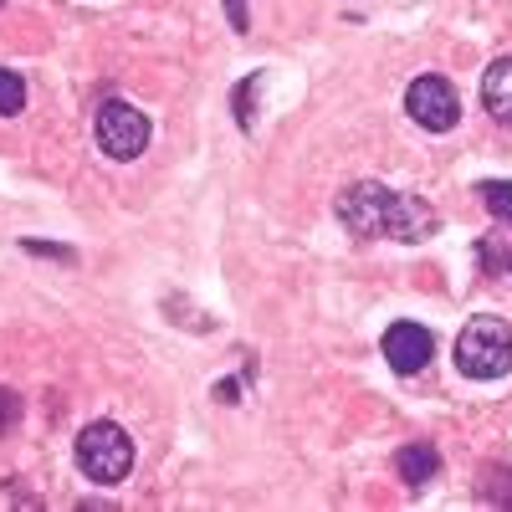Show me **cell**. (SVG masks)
<instances>
[{"instance_id": "cell-3", "label": "cell", "mask_w": 512, "mask_h": 512, "mask_svg": "<svg viewBox=\"0 0 512 512\" xmlns=\"http://www.w3.org/2000/svg\"><path fill=\"white\" fill-rule=\"evenodd\" d=\"M77 466H82V477L113 487L134 472V441H128L123 425L93 420V425H82V436H77Z\"/></svg>"}, {"instance_id": "cell-12", "label": "cell", "mask_w": 512, "mask_h": 512, "mask_svg": "<svg viewBox=\"0 0 512 512\" xmlns=\"http://www.w3.org/2000/svg\"><path fill=\"white\" fill-rule=\"evenodd\" d=\"M16 420H21V395L16 390H0V436H6Z\"/></svg>"}, {"instance_id": "cell-5", "label": "cell", "mask_w": 512, "mask_h": 512, "mask_svg": "<svg viewBox=\"0 0 512 512\" xmlns=\"http://www.w3.org/2000/svg\"><path fill=\"white\" fill-rule=\"evenodd\" d=\"M405 113L420 123V128H431V134H451V128L461 123V98L446 77H415L410 88H405Z\"/></svg>"}, {"instance_id": "cell-10", "label": "cell", "mask_w": 512, "mask_h": 512, "mask_svg": "<svg viewBox=\"0 0 512 512\" xmlns=\"http://www.w3.org/2000/svg\"><path fill=\"white\" fill-rule=\"evenodd\" d=\"M21 108H26V82H21V72L0 67V118H16Z\"/></svg>"}, {"instance_id": "cell-8", "label": "cell", "mask_w": 512, "mask_h": 512, "mask_svg": "<svg viewBox=\"0 0 512 512\" xmlns=\"http://www.w3.org/2000/svg\"><path fill=\"white\" fill-rule=\"evenodd\" d=\"M395 466H400V482H405L410 492H420L425 482L441 472V451H436L431 441H410V446H400Z\"/></svg>"}, {"instance_id": "cell-9", "label": "cell", "mask_w": 512, "mask_h": 512, "mask_svg": "<svg viewBox=\"0 0 512 512\" xmlns=\"http://www.w3.org/2000/svg\"><path fill=\"white\" fill-rule=\"evenodd\" d=\"M477 195H482V205L492 210L502 226H512V180H482Z\"/></svg>"}, {"instance_id": "cell-11", "label": "cell", "mask_w": 512, "mask_h": 512, "mask_svg": "<svg viewBox=\"0 0 512 512\" xmlns=\"http://www.w3.org/2000/svg\"><path fill=\"white\" fill-rule=\"evenodd\" d=\"M256 88H262V72H251L241 88H236V123L251 134V123H256V113H251V98H256Z\"/></svg>"}, {"instance_id": "cell-1", "label": "cell", "mask_w": 512, "mask_h": 512, "mask_svg": "<svg viewBox=\"0 0 512 512\" xmlns=\"http://www.w3.org/2000/svg\"><path fill=\"white\" fill-rule=\"evenodd\" d=\"M333 210L359 241H405V246H415V241H431L441 231V216L420 195L374 185V180H359L349 190H338Z\"/></svg>"}, {"instance_id": "cell-4", "label": "cell", "mask_w": 512, "mask_h": 512, "mask_svg": "<svg viewBox=\"0 0 512 512\" xmlns=\"http://www.w3.org/2000/svg\"><path fill=\"white\" fill-rule=\"evenodd\" d=\"M93 139L108 159L128 164V159H139L144 144H149V118L134 108V103H123V98H108L93 118Z\"/></svg>"}, {"instance_id": "cell-6", "label": "cell", "mask_w": 512, "mask_h": 512, "mask_svg": "<svg viewBox=\"0 0 512 512\" xmlns=\"http://www.w3.org/2000/svg\"><path fill=\"white\" fill-rule=\"evenodd\" d=\"M379 354H384V364H390L395 374H420L425 364L436 359V338H431V328L425 323H390L384 328V338H379Z\"/></svg>"}, {"instance_id": "cell-2", "label": "cell", "mask_w": 512, "mask_h": 512, "mask_svg": "<svg viewBox=\"0 0 512 512\" xmlns=\"http://www.w3.org/2000/svg\"><path fill=\"white\" fill-rule=\"evenodd\" d=\"M456 364L466 379H502L512 369V328L492 313L472 318L456 333Z\"/></svg>"}, {"instance_id": "cell-13", "label": "cell", "mask_w": 512, "mask_h": 512, "mask_svg": "<svg viewBox=\"0 0 512 512\" xmlns=\"http://www.w3.org/2000/svg\"><path fill=\"white\" fill-rule=\"evenodd\" d=\"M226 16H231V31H251V11H246V0H226Z\"/></svg>"}, {"instance_id": "cell-14", "label": "cell", "mask_w": 512, "mask_h": 512, "mask_svg": "<svg viewBox=\"0 0 512 512\" xmlns=\"http://www.w3.org/2000/svg\"><path fill=\"white\" fill-rule=\"evenodd\" d=\"M507 272H512V256H507Z\"/></svg>"}, {"instance_id": "cell-7", "label": "cell", "mask_w": 512, "mask_h": 512, "mask_svg": "<svg viewBox=\"0 0 512 512\" xmlns=\"http://www.w3.org/2000/svg\"><path fill=\"white\" fill-rule=\"evenodd\" d=\"M482 108H487L502 128H512V57H497V62L482 72Z\"/></svg>"}]
</instances>
